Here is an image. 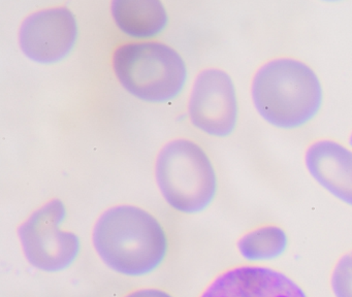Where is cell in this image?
<instances>
[{"label": "cell", "mask_w": 352, "mask_h": 297, "mask_svg": "<svg viewBox=\"0 0 352 297\" xmlns=\"http://www.w3.org/2000/svg\"><path fill=\"white\" fill-rule=\"evenodd\" d=\"M197 297H309L304 289L281 270L238 264L218 272Z\"/></svg>", "instance_id": "8"}, {"label": "cell", "mask_w": 352, "mask_h": 297, "mask_svg": "<svg viewBox=\"0 0 352 297\" xmlns=\"http://www.w3.org/2000/svg\"><path fill=\"white\" fill-rule=\"evenodd\" d=\"M110 65L121 88L148 104L172 103L188 84V64L182 54L158 39L118 43L111 53Z\"/></svg>", "instance_id": "3"}, {"label": "cell", "mask_w": 352, "mask_h": 297, "mask_svg": "<svg viewBox=\"0 0 352 297\" xmlns=\"http://www.w3.org/2000/svg\"><path fill=\"white\" fill-rule=\"evenodd\" d=\"M302 161L317 185L352 208L351 146L336 138H315L305 148Z\"/></svg>", "instance_id": "9"}, {"label": "cell", "mask_w": 352, "mask_h": 297, "mask_svg": "<svg viewBox=\"0 0 352 297\" xmlns=\"http://www.w3.org/2000/svg\"><path fill=\"white\" fill-rule=\"evenodd\" d=\"M241 257L250 264L271 261L283 255L289 237L283 227L276 223H263L243 232L236 241Z\"/></svg>", "instance_id": "11"}, {"label": "cell", "mask_w": 352, "mask_h": 297, "mask_svg": "<svg viewBox=\"0 0 352 297\" xmlns=\"http://www.w3.org/2000/svg\"><path fill=\"white\" fill-rule=\"evenodd\" d=\"M154 181L164 201L183 216L211 208L219 193V177L208 151L190 138H172L154 160Z\"/></svg>", "instance_id": "4"}, {"label": "cell", "mask_w": 352, "mask_h": 297, "mask_svg": "<svg viewBox=\"0 0 352 297\" xmlns=\"http://www.w3.org/2000/svg\"><path fill=\"white\" fill-rule=\"evenodd\" d=\"M335 297H352V249L340 256L329 278Z\"/></svg>", "instance_id": "12"}, {"label": "cell", "mask_w": 352, "mask_h": 297, "mask_svg": "<svg viewBox=\"0 0 352 297\" xmlns=\"http://www.w3.org/2000/svg\"><path fill=\"white\" fill-rule=\"evenodd\" d=\"M110 14L129 41H155L170 26V14L160 0H114Z\"/></svg>", "instance_id": "10"}, {"label": "cell", "mask_w": 352, "mask_h": 297, "mask_svg": "<svg viewBox=\"0 0 352 297\" xmlns=\"http://www.w3.org/2000/svg\"><path fill=\"white\" fill-rule=\"evenodd\" d=\"M120 297H177L164 287L140 286L129 289Z\"/></svg>", "instance_id": "13"}, {"label": "cell", "mask_w": 352, "mask_h": 297, "mask_svg": "<svg viewBox=\"0 0 352 297\" xmlns=\"http://www.w3.org/2000/svg\"><path fill=\"white\" fill-rule=\"evenodd\" d=\"M250 98L265 124L280 131H296L321 113L324 88L310 64L294 56L278 55L261 62L253 72Z\"/></svg>", "instance_id": "2"}, {"label": "cell", "mask_w": 352, "mask_h": 297, "mask_svg": "<svg viewBox=\"0 0 352 297\" xmlns=\"http://www.w3.org/2000/svg\"><path fill=\"white\" fill-rule=\"evenodd\" d=\"M90 241L102 265L127 278L156 274L173 249L172 236L162 219L133 204L104 208L92 225Z\"/></svg>", "instance_id": "1"}, {"label": "cell", "mask_w": 352, "mask_h": 297, "mask_svg": "<svg viewBox=\"0 0 352 297\" xmlns=\"http://www.w3.org/2000/svg\"><path fill=\"white\" fill-rule=\"evenodd\" d=\"M347 144L352 148V129L351 131L349 132V135H348Z\"/></svg>", "instance_id": "14"}, {"label": "cell", "mask_w": 352, "mask_h": 297, "mask_svg": "<svg viewBox=\"0 0 352 297\" xmlns=\"http://www.w3.org/2000/svg\"><path fill=\"white\" fill-rule=\"evenodd\" d=\"M240 98L230 72L209 66L197 72L187 100V117L204 135L226 140L240 123Z\"/></svg>", "instance_id": "6"}, {"label": "cell", "mask_w": 352, "mask_h": 297, "mask_svg": "<svg viewBox=\"0 0 352 297\" xmlns=\"http://www.w3.org/2000/svg\"><path fill=\"white\" fill-rule=\"evenodd\" d=\"M67 219V204L54 197L36 206L18 225L20 250L34 270L46 274H63L81 257V237L65 228Z\"/></svg>", "instance_id": "5"}, {"label": "cell", "mask_w": 352, "mask_h": 297, "mask_svg": "<svg viewBox=\"0 0 352 297\" xmlns=\"http://www.w3.org/2000/svg\"><path fill=\"white\" fill-rule=\"evenodd\" d=\"M17 38L26 59L38 65H56L67 60L77 47L79 20L65 4L45 6L22 20Z\"/></svg>", "instance_id": "7"}]
</instances>
